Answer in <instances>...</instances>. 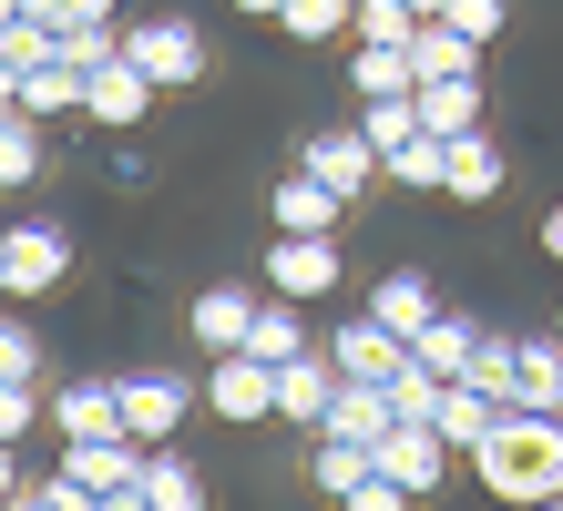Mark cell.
Here are the masks:
<instances>
[{
  "mask_svg": "<svg viewBox=\"0 0 563 511\" xmlns=\"http://www.w3.org/2000/svg\"><path fill=\"white\" fill-rule=\"evenodd\" d=\"M472 481L503 511L563 501V409H503V430L472 451Z\"/></svg>",
  "mask_w": 563,
  "mask_h": 511,
  "instance_id": "cell-1",
  "label": "cell"
},
{
  "mask_svg": "<svg viewBox=\"0 0 563 511\" xmlns=\"http://www.w3.org/2000/svg\"><path fill=\"white\" fill-rule=\"evenodd\" d=\"M195 399H206L225 430H256V420H277V368L256 358V348H216V368H206Z\"/></svg>",
  "mask_w": 563,
  "mask_h": 511,
  "instance_id": "cell-2",
  "label": "cell"
},
{
  "mask_svg": "<svg viewBox=\"0 0 563 511\" xmlns=\"http://www.w3.org/2000/svg\"><path fill=\"white\" fill-rule=\"evenodd\" d=\"M123 52L144 62V82H154V92H185V82H206V31H195L185 11L134 21V31H123Z\"/></svg>",
  "mask_w": 563,
  "mask_h": 511,
  "instance_id": "cell-3",
  "label": "cell"
},
{
  "mask_svg": "<svg viewBox=\"0 0 563 511\" xmlns=\"http://www.w3.org/2000/svg\"><path fill=\"white\" fill-rule=\"evenodd\" d=\"M0 266H11V297H52L73 277V235L52 215H21V225H0Z\"/></svg>",
  "mask_w": 563,
  "mask_h": 511,
  "instance_id": "cell-4",
  "label": "cell"
},
{
  "mask_svg": "<svg viewBox=\"0 0 563 511\" xmlns=\"http://www.w3.org/2000/svg\"><path fill=\"white\" fill-rule=\"evenodd\" d=\"M154 102H164V92L144 82V62H134V52H113V62H92V73H82V113L103 123V133H144Z\"/></svg>",
  "mask_w": 563,
  "mask_h": 511,
  "instance_id": "cell-5",
  "label": "cell"
},
{
  "mask_svg": "<svg viewBox=\"0 0 563 511\" xmlns=\"http://www.w3.org/2000/svg\"><path fill=\"white\" fill-rule=\"evenodd\" d=\"M369 460H379V470H389V481H400L410 501H430V491L451 481V460H461V451H451V440L430 430V420H389V440H379Z\"/></svg>",
  "mask_w": 563,
  "mask_h": 511,
  "instance_id": "cell-6",
  "label": "cell"
},
{
  "mask_svg": "<svg viewBox=\"0 0 563 511\" xmlns=\"http://www.w3.org/2000/svg\"><path fill=\"white\" fill-rule=\"evenodd\" d=\"M113 399H123V440H144V451H164V440L185 430V409H195V389L185 379H154V368L113 379Z\"/></svg>",
  "mask_w": 563,
  "mask_h": 511,
  "instance_id": "cell-7",
  "label": "cell"
},
{
  "mask_svg": "<svg viewBox=\"0 0 563 511\" xmlns=\"http://www.w3.org/2000/svg\"><path fill=\"white\" fill-rule=\"evenodd\" d=\"M267 297H339V235H277L267 246Z\"/></svg>",
  "mask_w": 563,
  "mask_h": 511,
  "instance_id": "cell-8",
  "label": "cell"
},
{
  "mask_svg": "<svg viewBox=\"0 0 563 511\" xmlns=\"http://www.w3.org/2000/svg\"><path fill=\"white\" fill-rule=\"evenodd\" d=\"M503 175H512V164H503V144H492L482 123H472V133H441V195H451V204H492V195H503Z\"/></svg>",
  "mask_w": 563,
  "mask_h": 511,
  "instance_id": "cell-9",
  "label": "cell"
},
{
  "mask_svg": "<svg viewBox=\"0 0 563 511\" xmlns=\"http://www.w3.org/2000/svg\"><path fill=\"white\" fill-rule=\"evenodd\" d=\"M52 481H73V491H123V481H144V440H123V430L62 440V470H52Z\"/></svg>",
  "mask_w": 563,
  "mask_h": 511,
  "instance_id": "cell-10",
  "label": "cell"
},
{
  "mask_svg": "<svg viewBox=\"0 0 563 511\" xmlns=\"http://www.w3.org/2000/svg\"><path fill=\"white\" fill-rule=\"evenodd\" d=\"M297 175H318L328 195H369L379 185V144H369V133H308V154H297Z\"/></svg>",
  "mask_w": 563,
  "mask_h": 511,
  "instance_id": "cell-11",
  "label": "cell"
},
{
  "mask_svg": "<svg viewBox=\"0 0 563 511\" xmlns=\"http://www.w3.org/2000/svg\"><path fill=\"white\" fill-rule=\"evenodd\" d=\"M328 358H339V379H389V368L410 358V337H400V327H379L369 307H358V318L328 327Z\"/></svg>",
  "mask_w": 563,
  "mask_h": 511,
  "instance_id": "cell-12",
  "label": "cell"
},
{
  "mask_svg": "<svg viewBox=\"0 0 563 511\" xmlns=\"http://www.w3.org/2000/svg\"><path fill=\"white\" fill-rule=\"evenodd\" d=\"M503 409H512V399H492L482 379H441V409H430V430H441V440H451V451H461V460H472V451H482V440H492V430H503Z\"/></svg>",
  "mask_w": 563,
  "mask_h": 511,
  "instance_id": "cell-13",
  "label": "cell"
},
{
  "mask_svg": "<svg viewBox=\"0 0 563 511\" xmlns=\"http://www.w3.org/2000/svg\"><path fill=\"white\" fill-rule=\"evenodd\" d=\"M328 409H339V358H328V348L287 358V368H277V420H297V430H328Z\"/></svg>",
  "mask_w": 563,
  "mask_h": 511,
  "instance_id": "cell-14",
  "label": "cell"
},
{
  "mask_svg": "<svg viewBox=\"0 0 563 511\" xmlns=\"http://www.w3.org/2000/svg\"><path fill=\"white\" fill-rule=\"evenodd\" d=\"M369 318H379V327H400V337H420L430 318H441V287H430L420 266H389V277L369 287Z\"/></svg>",
  "mask_w": 563,
  "mask_h": 511,
  "instance_id": "cell-15",
  "label": "cell"
},
{
  "mask_svg": "<svg viewBox=\"0 0 563 511\" xmlns=\"http://www.w3.org/2000/svg\"><path fill=\"white\" fill-rule=\"evenodd\" d=\"M52 430H62V440H103V430H123L113 379H62V389H52Z\"/></svg>",
  "mask_w": 563,
  "mask_h": 511,
  "instance_id": "cell-16",
  "label": "cell"
},
{
  "mask_svg": "<svg viewBox=\"0 0 563 511\" xmlns=\"http://www.w3.org/2000/svg\"><path fill=\"white\" fill-rule=\"evenodd\" d=\"M267 215H277V235H339V215H349V195H328L318 175H287V185L267 195Z\"/></svg>",
  "mask_w": 563,
  "mask_h": 511,
  "instance_id": "cell-17",
  "label": "cell"
},
{
  "mask_svg": "<svg viewBox=\"0 0 563 511\" xmlns=\"http://www.w3.org/2000/svg\"><path fill=\"white\" fill-rule=\"evenodd\" d=\"M512 409H563V337H512Z\"/></svg>",
  "mask_w": 563,
  "mask_h": 511,
  "instance_id": "cell-18",
  "label": "cell"
},
{
  "mask_svg": "<svg viewBox=\"0 0 563 511\" xmlns=\"http://www.w3.org/2000/svg\"><path fill=\"white\" fill-rule=\"evenodd\" d=\"M410 73H420V82L482 73V42H472V31H451V21H420V31H410ZM420 82H410V92H420Z\"/></svg>",
  "mask_w": 563,
  "mask_h": 511,
  "instance_id": "cell-19",
  "label": "cell"
},
{
  "mask_svg": "<svg viewBox=\"0 0 563 511\" xmlns=\"http://www.w3.org/2000/svg\"><path fill=\"white\" fill-rule=\"evenodd\" d=\"M21 113H31V123H42V113H82V62L62 52V42L21 73Z\"/></svg>",
  "mask_w": 563,
  "mask_h": 511,
  "instance_id": "cell-20",
  "label": "cell"
},
{
  "mask_svg": "<svg viewBox=\"0 0 563 511\" xmlns=\"http://www.w3.org/2000/svg\"><path fill=\"white\" fill-rule=\"evenodd\" d=\"M472 348H482V318H461V307H441V318L410 337V358L430 368V379H461V368H472Z\"/></svg>",
  "mask_w": 563,
  "mask_h": 511,
  "instance_id": "cell-21",
  "label": "cell"
},
{
  "mask_svg": "<svg viewBox=\"0 0 563 511\" xmlns=\"http://www.w3.org/2000/svg\"><path fill=\"white\" fill-rule=\"evenodd\" d=\"M389 420H400V399H389V379H339V409H328V430H349V440H389Z\"/></svg>",
  "mask_w": 563,
  "mask_h": 511,
  "instance_id": "cell-22",
  "label": "cell"
},
{
  "mask_svg": "<svg viewBox=\"0 0 563 511\" xmlns=\"http://www.w3.org/2000/svg\"><path fill=\"white\" fill-rule=\"evenodd\" d=\"M185 327L206 337V348H246V327H256V297H246V287H206V297L185 307Z\"/></svg>",
  "mask_w": 563,
  "mask_h": 511,
  "instance_id": "cell-23",
  "label": "cell"
},
{
  "mask_svg": "<svg viewBox=\"0 0 563 511\" xmlns=\"http://www.w3.org/2000/svg\"><path fill=\"white\" fill-rule=\"evenodd\" d=\"M144 501H154V511H206V470L164 440V451H144Z\"/></svg>",
  "mask_w": 563,
  "mask_h": 511,
  "instance_id": "cell-24",
  "label": "cell"
},
{
  "mask_svg": "<svg viewBox=\"0 0 563 511\" xmlns=\"http://www.w3.org/2000/svg\"><path fill=\"white\" fill-rule=\"evenodd\" d=\"M420 133H472L482 123V73H451V82H420Z\"/></svg>",
  "mask_w": 563,
  "mask_h": 511,
  "instance_id": "cell-25",
  "label": "cell"
},
{
  "mask_svg": "<svg viewBox=\"0 0 563 511\" xmlns=\"http://www.w3.org/2000/svg\"><path fill=\"white\" fill-rule=\"evenodd\" d=\"M308 481L328 501H349L358 481H369V440H349V430H318V451H308Z\"/></svg>",
  "mask_w": 563,
  "mask_h": 511,
  "instance_id": "cell-26",
  "label": "cell"
},
{
  "mask_svg": "<svg viewBox=\"0 0 563 511\" xmlns=\"http://www.w3.org/2000/svg\"><path fill=\"white\" fill-rule=\"evenodd\" d=\"M246 348L287 368V358H308V318H297V297H256V327H246Z\"/></svg>",
  "mask_w": 563,
  "mask_h": 511,
  "instance_id": "cell-27",
  "label": "cell"
},
{
  "mask_svg": "<svg viewBox=\"0 0 563 511\" xmlns=\"http://www.w3.org/2000/svg\"><path fill=\"white\" fill-rule=\"evenodd\" d=\"M349 21H358V0H287L277 11V31L297 52H328V42H349Z\"/></svg>",
  "mask_w": 563,
  "mask_h": 511,
  "instance_id": "cell-28",
  "label": "cell"
},
{
  "mask_svg": "<svg viewBox=\"0 0 563 511\" xmlns=\"http://www.w3.org/2000/svg\"><path fill=\"white\" fill-rule=\"evenodd\" d=\"M349 82H358V102H379V92H410L420 73H410L400 42H358V52H349Z\"/></svg>",
  "mask_w": 563,
  "mask_h": 511,
  "instance_id": "cell-29",
  "label": "cell"
},
{
  "mask_svg": "<svg viewBox=\"0 0 563 511\" xmlns=\"http://www.w3.org/2000/svg\"><path fill=\"white\" fill-rule=\"evenodd\" d=\"M379 175H389V185H410V195H441V133H410V144H389V154H379Z\"/></svg>",
  "mask_w": 563,
  "mask_h": 511,
  "instance_id": "cell-30",
  "label": "cell"
},
{
  "mask_svg": "<svg viewBox=\"0 0 563 511\" xmlns=\"http://www.w3.org/2000/svg\"><path fill=\"white\" fill-rule=\"evenodd\" d=\"M42 175V133H31V113H0V185H31Z\"/></svg>",
  "mask_w": 563,
  "mask_h": 511,
  "instance_id": "cell-31",
  "label": "cell"
},
{
  "mask_svg": "<svg viewBox=\"0 0 563 511\" xmlns=\"http://www.w3.org/2000/svg\"><path fill=\"white\" fill-rule=\"evenodd\" d=\"M410 31H420V11H410V0H358L349 42H400V52H410Z\"/></svg>",
  "mask_w": 563,
  "mask_h": 511,
  "instance_id": "cell-32",
  "label": "cell"
},
{
  "mask_svg": "<svg viewBox=\"0 0 563 511\" xmlns=\"http://www.w3.org/2000/svg\"><path fill=\"white\" fill-rule=\"evenodd\" d=\"M358 133H369L379 154H389V144H410V133H420V102H410V92H379L369 113H358Z\"/></svg>",
  "mask_w": 563,
  "mask_h": 511,
  "instance_id": "cell-33",
  "label": "cell"
},
{
  "mask_svg": "<svg viewBox=\"0 0 563 511\" xmlns=\"http://www.w3.org/2000/svg\"><path fill=\"white\" fill-rule=\"evenodd\" d=\"M461 379H482L492 399H512V337H503V327H482V348H472V368H461Z\"/></svg>",
  "mask_w": 563,
  "mask_h": 511,
  "instance_id": "cell-34",
  "label": "cell"
},
{
  "mask_svg": "<svg viewBox=\"0 0 563 511\" xmlns=\"http://www.w3.org/2000/svg\"><path fill=\"white\" fill-rule=\"evenodd\" d=\"M21 21H42V31H92V21H113V0H21Z\"/></svg>",
  "mask_w": 563,
  "mask_h": 511,
  "instance_id": "cell-35",
  "label": "cell"
},
{
  "mask_svg": "<svg viewBox=\"0 0 563 511\" xmlns=\"http://www.w3.org/2000/svg\"><path fill=\"white\" fill-rule=\"evenodd\" d=\"M31 420H42V389H31V379H0V440H11V451L31 440Z\"/></svg>",
  "mask_w": 563,
  "mask_h": 511,
  "instance_id": "cell-36",
  "label": "cell"
},
{
  "mask_svg": "<svg viewBox=\"0 0 563 511\" xmlns=\"http://www.w3.org/2000/svg\"><path fill=\"white\" fill-rule=\"evenodd\" d=\"M0 379H42V348H31L21 318H0Z\"/></svg>",
  "mask_w": 563,
  "mask_h": 511,
  "instance_id": "cell-37",
  "label": "cell"
},
{
  "mask_svg": "<svg viewBox=\"0 0 563 511\" xmlns=\"http://www.w3.org/2000/svg\"><path fill=\"white\" fill-rule=\"evenodd\" d=\"M451 31H472V42L492 52V42H503V0H451V11H441Z\"/></svg>",
  "mask_w": 563,
  "mask_h": 511,
  "instance_id": "cell-38",
  "label": "cell"
},
{
  "mask_svg": "<svg viewBox=\"0 0 563 511\" xmlns=\"http://www.w3.org/2000/svg\"><path fill=\"white\" fill-rule=\"evenodd\" d=\"M339 511H410V491H400V481H389V470L369 460V481H358V491H349Z\"/></svg>",
  "mask_w": 563,
  "mask_h": 511,
  "instance_id": "cell-39",
  "label": "cell"
},
{
  "mask_svg": "<svg viewBox=\"0 0 563 511\" xmlns=\"http://www.w3.org/2000/svg\"><path fill=\"white\" fill-rule=\"evenodd\" d=\"M0 511H62V491H52V481H21V491L0 501Z\"/></svg>",
  "mask_w": 563,
  "mask_h": 511,
  "instance_id": "cell-40",
  "label": "cell"
},
{
  "mask_svg": "<svg viewBox=\"0 0 563 511\" xmlns=\"http://www.w3.org/2000/svg\"><path fill=\"white\" fill-rule=\"evenodd\" d=\"M11 491H21V451L0 440V501H11Z\"/></svg>",
  "mask_w": 563,
  "mask_h": 511,
  "instance_id": "cell-41",
  "label": "cell"
},
{
  "mask_svg": "<svg viewBox=\"0 0 563 511\" xmlns=\"http://www.w3.org/2000/svg\"><path fill=\"white\" fill-rule=\"evenodd\" d=\"M543 256L563 266V204H553V215H543Z\"/></svg>",
  "mask_w": 563,
  "mask_h": 511,
  "instance_id": "cell-42",
  "label": "cell"
},
{
  "mask_svg": "<svg viewBox=\"0 0 563 511\" xmlns=\"http://www.w3.org/2000/svg\"><path fill=\"white\" fill-rule=\"evenodd\" d=\"M236 11H246V21H277V11H287V0H236Z\"/></svg>",
  "mask_w": 563,
  "mask_h": 511,
  "instance_id": "cell-43",
  "label": "cell"
},
{
  "mask_svg": "<svg viewBox=\"0 0 563 511\" xmlns=\"http://www.w3.org/2000/svg\"><path fill=\"white\" fill-rule=\"evenodd\" d=\"M410 11H420V21H441V11H451V0H410Z\"/></svg>",
  "mask_w": 563,
  "mask_h": 511,
  "instance_id": "cell-44",
  "label": "cell"
},
{
  "mask_svg": "<svg viewBox=\"0 0 563 511\" xmlns=\"http://www.w3.org/2000/svg\"><path fill=\"white\" fill-rule=\"evenodd\" d=\"M11 21H21V0H0V31H11Z\"/></svg>",
  "mask_w": 563,
  "mask_h": 511,
  "instance_id": "cell-45",
  "label": "cell"
},
{
  "mask_svg": "<svg viewBox=\"0 0 563 511\" xmlns=\"http://www.w3.org/2000/svg\"><path fill=\"white\" fill-rule=\"evenodd\" d=\"M0 297H11V266H0Z\"/></svg>",
  "mask_w": 563,
  "mask_h": 511,
  "instance_id": "cell-46",
  "label": "cell"
},
{
  "mask_svg": "<svg viewBox=\"0 0 563 511\" xmlns=\"http://www.w3.org/2000/svg\"><path fill=\"white\" fill-rule=\"evenodd\" d=\"M533 511H563V501H533Z\"/></svg>",
  "mask_w": 563,
  "mask_h": 511,
  "instance_id": "cell-47",
  "label": "cell"
},
{
  "mask_svg": "<svg viewBox=\"0 0 563 511\" xmlns=\"http://www.w3.org/2000/svg\"><path fill=\"white\" fill-rule=\"evenodd\" d=\"M553 337H563V318H553Z\"/></svg>",
  "mask_w": 563,
  "mask_h": 511,
  "instance_id": "cell-48",
  "label": "cell"
}]
</instances>
